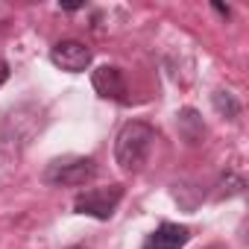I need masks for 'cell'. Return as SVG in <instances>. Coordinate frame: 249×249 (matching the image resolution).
<instances>
[{
  "label": "cell",
  "mask_w": 249,
  "mask_h": 249,
  "mask_svg": "<svg viewBox=\"0 0 249 249\" xmlns=\"http://www.w3.org/2000/svg\"><path fill=\"white\" fill-rule=\"evenodd\" d=\"M191 240V229L179 223H161L156 231L147 234L141 249H182Z\"/></svg>",
  "instance_id": "obj_6"
},
{
  "label": "cell",
  "mask_w": 249,
  "mask_h": 249,
  "mask_svg": "<svg viewBox=\"0 0 249 249\" xmlns=\"http://www.w3.org/2000/svg\"><path fill=\"white\" fill-rule=\"evenodd\" d=\"M94 53L85 41H76V38H65V41H56L53 50H50V62L65 71V73H82L88 71Z\"/></svg>",
  "instance_id": "obj_4"
},
{
  "label": "cell",
  "mask_w": 249,
  "mask_h": 249,
  "mask_svg": "<svg viewBox=\"0 0 249 249\" xmlns=\"http://www.w3.org/2000/svg\"><path fill=\"white\" fill-rule=\"evenodd\" d=\"M153 144H156V129L150 126V123L129 120V123L120 126V132L114 138V161L123 170L138 173L147 164V159L153 153Z\"/></svg>",
  "instance_id": "obj_1"
},
{
  "label": "cell",
  "mask_w": 249,
  "mask_h": 249,
  "mask_svg": "<svg viewBox=\"0 0 249 249\" xmlns=\"http://www.w3.org/2000/svg\"><path fill=\"white\" fill-rule=\"evenodd\" d=\"M176 126H179V135L188 141V144H199L205 138V123L202 117L194 111V108H182L176 114Z\"/></svg>",
  "instance_id": "obj_7"
},
{
  "label": "cell",
  "mask_w": 249,
  "mask_h": 249,
  "mask_svg": "<svg viewBox=\"0 0 249 249\" xmlns=\"http://www.w3.org/2000/svg\"><path fill=\"white\" fill-rule=\"evenodd\" d=\"M94 173H97L94 159H85V156H65V159H53V161L44 167L41 179H44V185H50V188H79V185L91 182Z\"/></svg>",
  "instance_id": "obj_2"
},
{
  "label": "cell",
  "mask_w": 249,
  "mask_h": 249,
  "mask_svg": "<svg viewBox=\"0 0 249 249\" xmlns=\"http://www.w3.org/2000/svg\"><path fill=\"white\" fill-rule=\"evenodd\" d=\"M211 9H214V12H220V15H223V18H229V9H226V6H220V3H214V6H211Z\"/></svg>",
  "instance_id": "obj_10"
},
{
  "label": "cell",
  "mask_w": 249,
  "mask_h": 249,
  "mask_svg": "<svg viewBox=\"0 0 249 249\" xmlns=\"http://www.w3.org/2000/svg\"><path fill=\"white\" fill-rule=\"evenodd\" d=\"M6 79H9V65H6L3 59H0V88L6 85Z\"/></svg>",
  "instance_id": "obj_9"
},
{
  "label": "cell",
  "mask_w": 249,
  "mask_h": 249,
  "mask_svg": "<svg viewBox=\"0 0 249 249\" xmlns=\"http://www.w3.org/2000/svg\"><path fill=\"white\" fill-rule=\"evenodd\" d=\"M211 103H214L217 114H223V117H229V120H237V117H240V103L234 100V94H229V91H214V94H211Z\"/></svg>",
  "instance_id": "obj_8"
},
{
  "label": "cell",
  "mask_w": 249,
  "mask_h": 249,
  "mask_svg": "<svg viewBox=\"0 0 249 249\" xmlns=\"http://www.w3.org/2000/svg\"><path fill=\"white\" fill-rule=\"evenodd\" d=\"M123 199V188L120 185H108V188H88L82 194H76L73 199V211L76 214H88L94 220H108L114 214V208Z\"/></svg>",
  "instance_id": "obj_3"
},
{
  "label": "cell",
  "mask_w": 249,
  "mask_h": 249,
  "mask_svg": "<svg viewBox=\"0 0 249 249\" xmlns=\"http://www.w3.org/2000/svg\"><path fill=\"white\" fill-rule=\"evenodd\" d=\"M91 85L103 100H114L120 106L129 103V88H126V79H123V71L114 65H100L91 73Z\"/></svg>",
  "instance_id": "obj_5"
}]
</instances>
